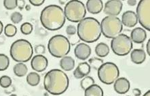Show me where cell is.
Instances as JSON below:
<instances>
[{
	"mask_svg": "<svg viewBox=\"0 0 150 96\" xmlns=\"http://www.w3.org/2000/svg\"><path fill=\"white\" fill-rule=\"evenodd\" d=\"M130 59L132 62L136 64H141L144 62L146 59V54L142 49H135L131 52Z\"/></svg>",
	"mask_w": 150,
	"mask_h": 96,
	"instance_id": "19",
	"label": "cell"
},
{
	"mask_svg": "<svg viewBox=\"0 0 150 96\" xmlns=\"http://www.w3.org/2000/svg\"><path fill=\"white\" fill-rule=\"evenodd\" d=\"M97 70L98 79L105 85L113 84L120 76L118 67L113 62L103 63Z\"/></svg>",
	"mask_w": 150,
	"mask_h": 96,
	"instance_id": "8",
	"label": "cell"
},
{
	"mask_svg": "<svg viewBox=\"0 0 150 96\" xmlns=\"http://www.w3.org/2000/svg\"><path fill=\"white\" fill-rule=\"evenodd\" d=\"M3 29H4V25H3V23L1 20H0V35H1L2 31H3Z\"/></svg>",
	"mask_w": 150,
	"mask_h": 96,
	"instance_id": "39",
	"label": "cell"
},
{
	"mask_svg": "<svg viewBox=\"0 0 150 96\" xmlns=\"http://www.w3.org/2000/svg\"><path fill=\"white\" fill-rule=\"evenodd\" d=\"M147 54L149 55H150V39L148 40V41H147Z\"/></svg>",
	"mask_w": 150,
	"mask_h": 96,
	"instance_id": "38",
	"label": "cell"
},
{
	"mask_svg": "<svg viewBox=\"0 0 150 96\" xmlns=\"http://www.w3.org/2000/svg\"><path fill=\"white\" fill-rule=\"evenodd\" d=\"M10 64V60L7 55L0 54V71H4L8 69Z\"/></svg>",
	"mask_w": 150,
	"mask_h": 96,
	"instance_id": "26",
	"label": "cell"
},
{
	"mask_svg": "<svg viewBox=\"0 0 150 96\" xmlns=\"http://www.w3.org/2000/svg\"><path fill=\"white\" fill-rule=\"evenodd\" d=\"M17 33V28L12 24H8L4 29V33L8 37H12Z\"/></svg>",
	"mask_w": 150,
	"mask_h": 96,
	"instance_id": "27",
	"label": "cell"
},
{
	"mask_svg": "<svg viewBox=\"0 0 150 96\" xmlns=\"http://www.w3.org/2000/svg\"><path fill=\"white\" fill-rule=\"evenodd\" d=\"M86 6V9L92 14H99L103 9V3L101 0H88Z\"/></svg>",
	"mask_w": 150,
	"mask_h": 96,
	"instance_id": "18",
	"label": "cell"
},
{
	"mask_svg": "<svg viewBox=\"0 0 150 96\" xmlns=\"http://www.w3.org/2000/svg\"><path fill=\"white\" fill-rule=\"evenodd\" d=\"M48 59L43 55H36L32 57L31 61V68L37 72H43L48 67Z\"/></svg>",
	"mask_w": 150,
	"mask_h": 96,
	"instance_id": "12",
	"label": "cell"
},
{
	"mask_svg": "<svg viewBox=\"0 0 150 96\" xmlns=\"http://www.w3.org/2000/svg\"><path fill=\"white\" fill-rule=\"evenodd\" d=\"M127 4L130 6H134L137 4V1L136 0H128L127 1Z\"/></svg>",
	"mask_w": 150,
	"mask_h": 96,
	"instance_id": "37",
	"label": "cell"
},
{
	"mask_svg": "<svg viewBox=\"0 0 150 96\" xmlns=\"http://www.w3.org/2000/svg\"><path fill=\"white\" fill-rule=\"evenodd\" d=\"M111 48L115 54L119 56H124L131 52L132 41L128 35L120 34L111 40Z\"/></svg>",
	"mask_w": 150,
	"mask_h": 96,
	"instance_id": "9",
	"label": "cell"
},
{
	"mask_svg": "<svg viewBox=\"0 0 150 96\" xmlns=\"http://www.w3.org/2000/svg\"><path fill=\"white\" fill-rule=\"evenodd\" d=\"M4 6L8 10H12L18 6V1L17 0H4Z\"/></svg>",
	"mask_w": 150,
	"mask_h": 96,
	"instance_id": "31",
	"label": "cell"
},
{
	"mask_svg": "<svg viewBox=\"0 0 150 96\" xmlns=\"http://www.w3.org/2000/svg\"><path fill=\"white\" fill-rule=\"evenodd\" d=\"M132 93L134 96H140L141 95V91L139 89H132Z\"/></svg>",
	"mask_w": 150,
	"mask_h": 96,
	"instance_id": "36",
	"label": "cell"
},
{
	"mask_svg": "<svg viewBox=\"0 0 150 96\" xmlns=\"http://www.w3.org/2000/svg\"><path fill=\"white\" fill-rule=\"evenodd\" d=\"M95 84V80L93 77L89 76H86L82 78V80L80 82V85L82 89L86 90V89L91 87V85Z\"/></svg>",
	"mask_w": 150,
	"mask_h": 96,
	"instance_id": "25",
	"label": "cell"
},
{
	"mask_svg": "<svg viewBox=\"0 0 150 96\" xmlns=\"http://www.w3.org/2000/svg\"><path fill=\"white\" fill-rule=\"evenodd\" d=\"M137 16L138 22L144 29L150 31V1L141 0L137 4Z\"/></svg>",
	"mask_w": 150,
	"mask_h": 96,
	"instance_id": "10",
	"label": "cell"
},
{
	"mask_svg": "<svg viewBox=\"0 0 150 96\" xmlns=\"http://www.w3.org/2000/svg\"><path fill=\"white\" fill-rule=\"evenodd\" d=\"M40 82V76L37 72H30L27 76V83L31 86H37Z\"/></svg>",
	"mask_w": 150,
	"mask_h": 96,
	"instance_id": "24",
	"label": "cell"
},
{
	"mask_svg": "<svg viewBox=\"0 0 150 96\" xmlns=\"http://www.w3.org/2000/svg\"><path fill=\"white\" fill-rule=\"evenodd\" d=\"M77 33L80 39L83 42L88 43L95 42L101 35L100 23L93 17L84 18L78 23Z\"/></svg>",
	"mask_w": 150,
	"mask_h": 96,
	"instance_id": "3",
	"label": "cell"
},
{
	"mask_svg": "<svg viewBox=\"0 0 150 96\" xmlns=\"http://www.w3.org/2000/svg\"><path fill=\"white\" fill-rule=\"evenodd\" d=\"M74 54L77 58L82 60L88 59L91 54V48L85 43H80L74 49Z\"/></svg>",
	"mask_w": 150,
	"mask_h": 96,
	"instance_id": "13",
	"label": "cell"
},
{
	"mask_svg": "<svg viewBox=\"0 0 150 96\" xmlns=\"http://www.w3.org/2000/svg\"><path fill=\"white\" fill-rule=\"evenodd\" d=\"M50 54L57 58H62L70 52L71 44L65 36L56 35L50 39L48 43Z\"/></svg>",
	"mask_w": 150,
	"mask_h": 96,
	"instance_id": "5",
	"label": "cell"
},
{
	"mask_svg": "<svg viewBox=\"0 0 150 96\" xmlns=\"http://www.w3.org/2000/svg\"><path fill=\"white\" fill-rule=\"evenodd\" d=\"M121 22L124 26L128 28L135 27L138 23V19H137V14L134 12L128 10L124 12L122 16Z\"/></svg>",
	"mask_w": 150,
	"mask_h": 96,
	"instance_id": "14",
	"label": "cell"
},
{
	"mask_svg": "<svg viewBox=\"0 0 150 96\" xmlns=\"http://www.w3.org/2000/svg\"><path fill=\"white\" fill-rule=\"evenodd\" d=\"M33 30V27L31 23L25 22L21 26V31L23 35H28L32 33Z\"/></svg>",
	"mask_w": 150,
	"mask_h": 96,
	"instance_id": "29",
	"label": "cell"
},
{
	"mask_svg": "<svg viewBox=\"0 0 150 96\" xmlns=\"http://www.w3.org/2000/svg\"><path fill=\"white\" fill-rule=\"evenodd\" d=\"M10 54L14 61L19 63H25L32 58L33 48L31 43L27 40L18 39L12 44Z\"/></svg>",
	"mask_w": 150,
	"mask_h": 96,
	"instance_id": "4",
	"label": "cell"
},
{
	"mask_svg": "<svg viewBox=\"0 0 150 96\" xmlns=\"http://www.w3.org/2000/svg\"><path fill=\"white\" fill-rule=\"evenodd\" d=\"M91 68L88 63L86 62H81L79 64L78 67L74 70V75L77 79H81V78H83L88 75L91 72Z\"/></svg>",
	"mask_w": 150,
	"mask_h": 96,
	"instance_id": "16",
	"label": "cell"
},
{
	"mask_svg": "<svg viewBox=\"0 0 150 96\" xmlns=\"http://www.w3.org/2000/svg\"><path fill=\"white\" fill-rule=\"evenodd\" d=\"M60 67L65 71H71L75 67V60L72 57L66 56L62 57L60 60Z\"/></svg>",
	"mask_w": 150,
	"mask_h": 96,
	"instance_id": "20",
	"label": "cell"
},
{
	"mask_svg": "<svg viewBox=\"0 0 150 96\" xmlns=\"http://www.w3.org/2000/svg\"><path fill=\"white\" fill-rule=\"evenodd\" d=\"M113 83V89L115 92L119 94H125L129 91L130 83L126 78L121 77L117 78Z\"/></svg>",
	"mask_w": 150,
	"mask_h": 96,
	"instance_id": "15",
	"label": "cell"
},
{
	"mask_svg": "<svg viewBox=\"0 0 150 96\" xmlns=\"http://www.w3.org/2000/svg\"><path fill=\"white\" fill-rule=\"evenodd\" d=\"M12 81L10 76L4 75L0 78V86L3 88H8L12 85Z\"/></svg>",
	"mask_w": 150,
	"mask_h": 96,
	"instance_id": "30",
	"label": "cell"
},
{
	"mask_svg": "<svg viewBox=\"0 0 150 96\" xmlns=\"http://www.w3.org/2000/svg\"><path fill=\"white\" fill-rule=\"evenodd\" d=\"M68 76L63 70L52 69L46 74L44 79V86L50 94L59 95L67 91L69 87Z\"/></svg>",
	"mask_w": 150,
	"mask_h": 96,
	"instance_id": "1",
	"label": "cell"
},
{
	"mask_svg": "<svg viewBox=\"0 0 150 96\" xmlns=\"http://www.w3.org/2000/svg\"><path fill=\"white\" fill-rule=\"evenodd\" d=\"M34 51H35V54H37L38 55H42L44 54L45 52H46V48L43 45H38L35 47Z\"/></svg>",
	"mask_w": 150,
	"mask_h": 96,
	"instance_id": "33",
	"label": "cell"
},
{
	"mask_svg": "<svg viewBox=\"0 0 150 96\" xmlns=\"http://www.w3.org/2000/svg\"><path fill=\"white\" fill-rule=\"evenodd\" d=\"M14 73L16 76L23 77L26 75L28 72V68L24 63H18L13 67Z\"/></svg>",
	"mask_w": 150,
	"mask_h": 96,
	"instance_id": "23",
	"label": "cell"
},
{
	"mask_svg": "<svg viewBox=\"0 0 150 96\" xmlns=\"http://www.w3.org/2000/svg\"><path fill=\"white\" fill-rule=\"evenodd\" d=\"M10 96H17V95H15V94H12V95H10Z\"/></svg>",
	"mask_w": 150,
	"mask_h": 96,
	"instance_id": "41",
	"label": "cell"
},
{
	"mask_svg": "<svg viewBox=\"0 0 150 96\" xmlns=\"http://www.w3.org/2000/svg\"><path fill=\"white\" fill-rule=\"evenodd\" d=\"M101 33L108 39H113L122 31L123 25L120 19L117 16H108L100 22Z\"/></svg>",
	"mask_w": 150,
	"mask_h": 96,
	"instance_id": "6",
	"label": "cell"
},
{
	"mask_svg": "<svg viewBox=\"0 0 150 96\" xmlns=\"http://www.w3.org/2000/svg\"><path fill=\"white\" fill-rule=\"evenodd\" d=\"M30 4L34 6H40L44 3V0H30Z\"/></svg>",
	"mask_w": 150,
	"mask_h": 96,
	"instance_id": "35",
	"label": "cell"
},
{
	"mask_svg": "<svg viewBox=\"0 0 150 96\" xmlns=\"http://www.w3.org/2000/svg\"><path fill=\"white\" fill-rule=\"evenodd\" d=\"M10 19L14 24H18L23 20V15L18 12H14L12 14Z\"/></svg>",
	"mask_w": 150,
	"mask_h": 96,
	"instance_id": "32",
	"label": "cell"
},
{
	"mask_svg": "<svg viewBox=\"0 0 150 96\" xmlns=\"http://www.w3.org/2000/svg\"><path fill=\"white\" fill-rule=\"evenodd\" d=\"M103 63V60L100 58H98V57H93V58H91L88 60L90 67L95 70H98L99 69L100 66Z\"/></svg>",
	"mask_w": 150,
	"mask_h": 96,
	"instance_id": "28",
	"label": "cell"
},
{
	"mask_svg": "<svg viewBox=\"0 0 150 96\" xmlns=\"http://www.w3.org/2000/svg\"><path fill=\"white\" fill-rule=\"evenodd\" d=\"M143 96H150V91H147L146 93H145L144 95H143Z\"/></svg>",
	"mask_w": 150,
	"mask_h": 96,
	"instance_id": "40",
	"label": "cell"
},
{
	"mask_svg": "<svg viewBox=\"0 0 150 96\" xmlns=\"http://www.w3.org/2000/svg\"><path fill=\"white\" fill-rule=\"evenodd\" d=\"M104 93L99 85L93 84L85 90L84 96H103Z\"/></svg>",
	"mask_w": 150,
	"mask_h": 96,
	"instance_id": "21",
	"label": "cell"
},
{
	"mask_svg": "<svg viewBox=\"0 0 150 96\" xmlns=\"http://www.w3.org/2000/svg\"><path fill=\"white\" fill-rule=\"evenodd\" d=\"M130 39L135 43H142L147 39V33L141 27H137L131 31Z\"/></svg>",
	"mask_w": 150,
	"mask_h": 96,
	"instance_id": "17",
	"label": "cell"
},
{
	"mask_svg": "<svg viewBox=\"0 0 150 96\" xmlns=\"http://www.w3.org/2000/svg\"><path fill=\"white\" fill-rule=\"evenodd\" d=\"M123 4L120 0H109L105 4L104 13L111 16H117L122 10Z\"/></svg>",
	"mask_w": 150,
	"mask_h": 96,
	"instance_id": "11",
	"label": "cell"
},
{
	"mask_svg": "<svg viewBox=\"0 0 150 96\" xmlns=\"http://www.w3.org/2000/svg\"><path fill=\"white\" fill-rule=\"evenodd\" d=\"M127 96H130V95H127Z\"/></svg>",
	"mask_w": 150,
	"mask_h": 96,
	"instance_id": "42",
	"label": "cell"
},
{
	"mask_svg": "<svg viewBox=\"0 0 150 96\" xmlns=\"http://www.w3.org/2000/svg\"><path fill=\"white\" fill-rule=\"evenodd\" d=\"M66 18L64 10L57 5H49L42 10L40 22L42 26L49 31H57L65 25Z\"/></svg>",
	"mask_w": 150,
	"mask_h": 96,
	"instance_id": "2",
	"label": "cell"
},
{
	"mask_svg": "<svg viewBox=\"0 0 150 96\" xmlns=\"http://www.w3.org/2000/svg\"><path fill=\"white\" fill-rule=\"evenodd\" d=\"M110 52L109 46L105 43H99L95 48L96 54L100 57H105L108 55Z\"/></svg>",
	"mask_w": 150,
	"mask_h": 96,
	"instance_id": "22",
	"label": "cell"
},
{
	"mask_svg": "<svg viewBox=\"0 0 150 96\" xmlns=\"http://www.w3.org/2000/svg\"><path fill=\"white\" fill-rule=\"evenodd\" d=\"M66 33L68 35H74L77 33L76 27L74 25H69L66 28Z\"/></svg>",
	"mask_w": 150,
	"mask_h": 96,
	"instance_id": "34",
	"label": "cell"
},
{
	"mask_svg": "<svg viewBox=\"0 0 150 96\" xmlns=\"http://www.w3.org/2000/svg\"><path fill=\"white\" fill-rule=\"evenodd\" d=\"M63 10L65 18L72 22H80L85 18L86 14L84 4L83 2L77 0L67 2Z\"/></svg>",
	"mask_w": 150,
	"mask_h": 96,
	"instance_id": "7",
	"label": "cell"
}]
</instances>
